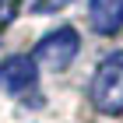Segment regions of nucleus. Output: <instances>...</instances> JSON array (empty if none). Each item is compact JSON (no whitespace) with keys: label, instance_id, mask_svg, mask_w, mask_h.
I'll use <instances>...</instances> for the list:
<instances>
[{"label":"nucleus","instance_id":"nucleus-1","mask_svg":"<svg viewBox=\"0 0 123 123\" xmlns=\"http://www.w3.org/2000/svg\"><path fill=\"white\" fill-rule=\"evenodd\" d=\"M92 102L98 113H123V49L98 63L92 77Z\"/></svg>","mask_w":123,"mask_h":123},{"label":"nucleus","instance_id":"nucleus-2","mask_svg":"<svg viewBox=\"0 0 123 123\" xmlns=\"http://www.w3.org/2000/svg\"><path fill=\"white\" fill-rule=\"evenodd\" d=\"M77 49H81L77 32L70 25H63V28H53L49 35H42L35 42V63H42L46 70H63L77 56Z\"/></svg>","mask_w":123,"mask_h":123},{"label":"nucleus","instance_id":"nucleus-3","mask_svg":"<svg viewBox=\"0 0 123 123\" xmlns=\"http://www.w3.org/2000/svg\"><path fill=\"white\" fill-rule=\"evenodd\" d=\"M35 70H39L35 56L14 53V56H7L4 63H0V88H4V92H11V95L25 92V88L35 85Z\"/></svg>","mask_w":123,"mask_h":123},{"label":"nucleus","instance_id":"nucleus-4","mask_svg":"<svg viewBox=\"0 0 123 123\" xmlns=\"http://www.w3.org/2000/svg\"><path fill=\"white\" fill-rule=\"evenodd\" d=\"M88 21L98 35H116L123 28V0H92Z\"/></svg>","mask_w":123,"mask_h":123},{"label":"nucleus","instance_id":"nucleus-5","mask_svg":"<svg viewBox=\"0 0 123 123\" xmlns=\"http://www.w3.org/2000/svg\"><path fill=\"white\" fill-rule=\"evenodd\" d=\"M18 14V0H0V28H7Z\"/></svg>","mask_w":123,"mask_h":123},{"label":"nucleus","instance_id":"nucleus-6","mask_svg":"<svg viewBox=\"0 0 123 123\" xmlns=\"http://www.w3.org/2000/svg\"><path fill=\"white\" fill-rule=\"evenodd\" d=\"M70 0H32V11H39V14H46V11H63Z\"/></svg>","mask_w":123,"mask_h":123}]
</instances>
